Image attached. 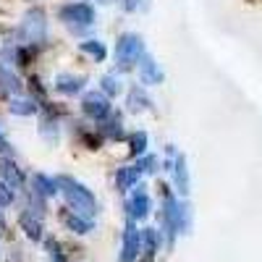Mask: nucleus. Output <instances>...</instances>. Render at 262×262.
Masks as SVG:
<instances>
[{"label": "nucleus", "instance_id": "obj_1", "mask_svg": "<svg viewBox=\"0 0 262 262\" xmlns=\"http://www.w3.org/2000/svg\"><path fill=\"white\" fill-rule=\"evenodd\" d=\"M55 186H58V191L63 194L66 205H69L74 212H79V215H84V217H95V215L100 212V205H97V200H95V194L86 189L84 184H79L76 179L60 173V176L55 179Z\"/></svg>", "mask_w": 262, "mask_h": 262}, {"label": "nucleus", "instance_id": "obj_2", "mask_svg": "<svg viewBox=\"0 0 262 262\" xmlns=\"http://www.w3.org/2000/svg\"><path fill=\"white\" fill-rule=\"evenodd\" d=\"M160 223H163V231H165L168 244H173V242H176V236L189 228V207L181 205L165 186H163V212H160Z\"/></svg>", "mask_w": 262, "mask_h": 262}, {"label": "nucleus", "instance_id": "obj_3", "mask_svg": "<svg viewBox=\"0 0 262 262\" xmlns=\"http://www.w3.org/2000/svg\"><path fill=\"white\" fill-rule=\"evenodd\" d=\"M48 37V16L42 8H29L21 18V24L16 29V39L18 42H29V45H37V42H45Z\"/></svg>", "mask_w": 262, "mask_h": 262}, {"label": "nucleus", "instance_id": "obj_4", "mask_svg": "<svg viewBox=\"0 0 262 262\" xmlns=\"http://www.w3.org/2000/svg\"><path fill=\"white\" fill-rule=\"evenodd\" d=\"M144 55V39L134 32H126L118 37V45H116V66L118 71H131L134 66L139 63V58Z\"/></svg>", "mask_w": 262, "mask_h": 262}, {"label": "nucleus", "instance_id": "obj_5", "mask_svg": "<svg viewBox=\"0 0 262 262\" xmlns=\"http://www.w3.org/2000/svg\"><path fill=\"white\" fill-rule=\"evenodd\" d=\"M58 18L63 21L71 32H81V29H90L95 27L97 13L90 3H66L58 8Z\"/></svg>", "mask_w": 262, "mask_h": 262}, {"label": "nucleus", "instance_id": "obj_6", "mask_svg": "<svg viewBox=\"0 0 262 262\" xmlns=\"http://www.w3.org/2000/svg\"><path fill=\"white\" fill-rule=\"evenodd\" d=\"M81 111H84V116H90V118H95V121L100 123V121H105L107 116L113 113V107H111V97H107L105 92H100V90L86 92V95H84V100H81Z\"/></svg>", "mask_w": 262, "mask_h": 262}, {"label": "nucleus", "instance_id": "obj_7", "mask_svg": "<svg viewBox=\"0 0 262 262\" xmlns=\"http://www.w3.org/2000/svg\"><path fill=\"white\" fill-rule=\"evenodd\" d=\"M142 252V231L134 226V221L126 223L123 244H121V262H134Z\"/></svg>", "mask_w": 262, "mask_h": 262}, {"label": "nucleus", "instance_id": "obj_8", "mask_svg": "<svg viewBox=\"0 0 262 262\" xmlns=\"http://www.w3.org/2000/svg\"><path fill=\"white\" fill-rule=\"evenodd\" d=\"M126 210H128V217L131 221H142V217L149 215L152 210V200L144 186H134V191H131V196L126 200Z\"/></svg>", "mask_w": 262, "mask_h": 262}, {"label": "nucleus", "instance_id": "obj_9", "mask_svg": "<svg viewBox=\"0 0 262 262\" xmlns=\"http://www.w3.org/2000/svg\"><path fill=\"white\" fill-rule=\"evenodd\" d=\"M18 226L21 231L27 233V238H32V242H42V236H45V226H42V215L32 207H27L24 212L18 215Z\"/></svg>", "mask_w": 262, "mask_h": 262}, {"label": "nucleus", "instance_id": "obj_10", "mask_svg": "<svg viewBox=\"0 0 262 262\" xmlns=\"http://www.w3.org/2000/svg\"><path fill=\"white\" fill-rule=\"evenodd\" d=\"M0 179H3L13 191H21V189H24V184H27L24 170H21L16 165V160H11V158H0Z\"/></svg>", "mask_w": 262, "mask_h": 262}, {"label": "nucleus", "instance_id": "obj_11", "mask_svg": "<svg viewBox=\"0 0 262 262\" xmlns=\"http://www.w3.org/2000/svg\"><path fill=\"white\" fill-rule=\"evenodd\" d=\"M139 76H142V84H149V86L163 84V79H165L163 69H160L158 60L152 58L149 53H144V55L139 58Z\"/></svg>", "mask_w": 262, "mask_h": 262}, {"label": "nucleus", "instance_id": "obj_12", "mask_svg": "<svg viewBox=\"0 0 262 262\" xmlns=\"http://www.w3.org/2000/svg\"><path fill=\"white\" fill-rule=\"evenodd\" d=\"M173 170V181H176V191L179 194H189V168H186V155H176L170 163H165Z\"/></svg>", "mask_w": 262, "mask_h": 262}, {"label": "nucleus", "instance_id": "obj_13", "mask_svg": "<svg viewBox=\"0 0 262 262\" xmlns=\"http://www.w3.org/2000/svg\"><path fill=\"white\" fill-rule=\"evenodd\" d=\"M84 84H86L84 76H76V74H69V71H63V74L55 76V90H58L60 95H69V97L79 95V92L84 90Z\"/></svg>", "mask_w": 262, "mask_h": 262}, {"label": "nucleus", "instance_id": "obj_14", "mask_svg": "<svg viewBox=\"0 0 262 262\" xmlns=\"http://www.w3.org/2000/svg\"><path fill=\"white\" fill-rule=\"evenodd\" d=\"M63 226L69 228L71 233H79V236H86V233H92V231H95V226H92L90 217H84V215L74 212L71 207L63 212Z\"/></svg>", "mask_w": 262, "mask_h": 262}, {"label": "nucleus", "instance_id": "obj_15", "mask_svg": "<svg viewBox=\"0 0 262 262\" xmlns=\"http://www.w3.org/2000/svg\"><path fill=\"white\" fill-rule=\"evenodd\" d=\"M97 134L105 137V139H113V142L121 139V137H123V116H121V113H111L105 121H100Z\"/></svg>", "mask_w": 262, "mask_h": 262}, {"label": "nucleus", "instance_id": "obj_16", "mask_svg": "<svg viewBox=\"0 0 262 262\" xmlns=\"http://www.w3.org/2000/svg\"><path fill=\"white\" fill-rule=\"evenodd\" d=\"M126 105H128L131 113H142V111H149L152 107V100L147 97V92L142 90V86H131L128 97H126Z\"/></svg>", "mask_w": 262, "mask_h": 262}, {"label": "nucleus", "instance_id": "obj_17", "mask_svg": "<svg viewBox=\"0 0 262 262\" xmlns=\"http://www.w3.org/2000/svg\"><path fill=\"white\" fill-rule=\"evenodd\" d=\"M139 176H142V173L137 170V165H123V168H118V173H116V186H118V191L134 189L137 181H139Z\"/></svg>", "mask_w": 262, "mask_h": 262}, {"label": "nucleus", "instance_id": "obj_18", "mask_svg": "<svg viewBox=\"0 0 262 262\" xmlns=\"http://www.w3.org/2000/svg\"><path fill=\"white\" fill-rule=\"evenodd\" d=\"M32 191H37L39 196H45V200H50V196H55L58 186H55V179H48L45 173H34L32 176Z\"/></svg>", "mask_w": 262, "mask_h": 262}, {"label": "nucleus", "instance_id": "obj_19", "mask_svg": "<svg viewBox=\"0 0 262 262\" xmlns=\"http://www.w3.org/2000/svg\"><path fill=\"white\" fill-rule=\"evenodd\" d=\"M160 242H163V236H160L155 228H144V231H142V252H144L147 257H155V254H158Z\"/></svg>", "mask_w": 262, "mask_h": 262}, {"label": "nucleus", "instance_id": "obj_20", "mask_svg": "<svg viewBox=\"0 0 262 262\" xmlns=\"http://www.w3.org/2000/svg\"><path fill=\"white\" fill-rule=\"evenodd\" d=\"M0 90L11 92V95H18L21 92V79L8 69V66H0Z\"/></svg>", "mask_w": 262, "mask_h": 262}, {"label": "nucleus", "instance_id": "obj_21", "mask_svg": "<svg viewBox=\"0 0 262 262\" xmlns=\"http://www.w3.org/2000/svg\"><path fill=\"white\" fill-rule=\"evenodd\" d=\"M39 111V105L29 97H13L11 100V113L13 116H34Z\"/></svg>", "mask_w": 262, "mask_h": 262}, {"label": "nucleus", "instance_id": "obj_22", "mask_svg": "<svg viewBox=\"0 0 262 262\" xmlns=\"http://www.w3.org/2000/svg\"><path fill=\"white\" fill-rule=\"evenodd\" d=\"M79 50L86 53V55H92L97 63H102L107 58V48L102 45L100 39H86V42H79Z\"/></svg>", "mask_w": 262, "mask_h": 262}, {"label": "nucleus", "instance_id": "obj_23", "mask_svg": "<svg viewBox=\"0 0 262 262\" xmlns=\"http://www.w3.org/2000/svg\"><path fill=\"white\" fill-rule=\"evenodd\" d=\"M128 147H131V155L134 158H142L147 152V131H134L128 137Z\"/></svg>", "mask_w": 262, "mask_h": 262}, {"label": "nucleus", "instance_id": "obj_24", "mask_svg": "<svg viewBox=\"0 0 262 262\" xmlns=\"http://www.w3.org/2000/svg\"><path fill=\"white\" fill-rule=\"evenodd\" d=\"M137 170H139V173H155V170H158V158H155V155H147V152H144V155L139 158V163H137Z\"/></svg>", "mask_w": 262, "mask_h": 262}, {"label": "nucleus", "instance_id": "obj_25", "mask_svg": "<svg viewBox=\"0 0 262 262\" xmlns=\"http://www.w3.org/2000/svg\"><path fill=\"white\" fill-rule=\"evenodd\" d=\"M100 90H102L107 97H116V95L121 92V86H118L116 76H102V81H100Z\"/></svg>", "mask_w": 262, "mask_h": 262}, {"label": "nucleus", "instance_id": "obj_26", "mask_svg": "<svg viewBox=\"0 0 262 262\" xmlns=\"http://www.w3.org/2000/svg\"><path fill=\"white\" fill-rule=\"evenodd\" d=\"M13 205V189L0 179V207H11Z\"/></svg>", "mask_w": 262, "mask_h": 262}, {"label": "nucleus", "instance_id": "obj_27", "mask_svg": "<svg viewBox=\"0 0 262 262\" xmlns=\"http://www.w3.org/2000/svg\"><path fill=\"white\" fill-rule=\"evenodd\" d=\"M48 249H50V262H69L66 259V254L60 252V247L55 242H48Z\"/></svg>", "mask_w": 262, "mask_h": 262}, {"label": "nucleus", "instance_id": "obj_28", "mask_svg": "<svg viewBox=\"0 0 262 262\" xmlns=\"http://www.w3.org/2000/svg\"><path fill=\"white\" fill-rule=\"evenodd\" d=\"M42 134H45V137L53 142V139L58 137V126H55V121H50V118H48L45 123H42Z\"/></svg>", "mask_w": 262, "mask_h": 262}, {"label": "nucleus", "instance_id": "obj_29", "mask_svg": "<svg viewBox=\"0 0 262 262\" xmlns=\"http://www.w3.org/2000/svg\"><path fill=\"white\" fill-rule=\"evenodd\" d=\"M11 152H13V147H11V142L6 139L3 128H0V155H11Z\"/></svg>", "mask_w": 262, "mask_h": 262}, {"label": "nucleus", "instance_id": "obj_30", "mask_svg": "<svg viewBox=\"0 0 262 262\" xmlns=\"http://www.w3.org/2000/svg\"><path fill=\"white\" fill-rule=\"evenodd\" d=\"M139 3H142V0H121V8H123L126 13H134V11L139 8Z\"/></svg>", "mask_w": 262, "mask_h": 262}, {"label": "nucleus", "instance_id": "obj_31", "mask_svg": "<svg viewBox=\"0 0 262 262\" xmlns=\"http://www.w3.org/2000/svg\"><path fill=\"white\" fill-rule=\"evenodd\" d=\"M6 231V217H3V212H0V233Z\"/></svg>", "mask_w": 262, "mask_h": 262}]
</instances>
